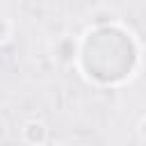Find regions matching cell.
<instances>
[{
    "label": "cell",
    "mask_w": 146,
    "mask_h": 146,
    "mask_svg": "<svg viewBox=\"0 0 146 146\" xmlns=\"http://www.w3.org/2000/svg\"><path fill=\"white\" fill-rule=\"evenodd\" d=\"M11 34H14V27H11V18L9 16H5L2 18V39H0V43L2 46H9V41H11Z\"/></svg>",
    "instance_id": "7a4b0ae2"
},
{
    "label": "cell",
    "mask_w": 146,
    "mask_h": 146,
    "mask_svg": "<svg viewBox=\"0 0 146 146\" xmlns=\"http://www.w3.org/2000/svg\"><path fill=\"white\" fill-rule=\"evenodd\" d=\"M21 139L27 146H46L50 139V130L41 119H30L21 125Z\"/></svg>",
    "instance_id": "6da1fadb"
},
{
    "label": "cell",
    "mask_w": 146,
    "mask_h": 146,
    "mask_svg": "<svg viewBox=\"0 0 146 146\" xmlns=\"http://www.w3.org/2000/svg\"><path fill=\"white\" fill-rule=\"evenodd\" d=\"M137 132H139V137L146 141V116H141L139 119V125H137Z\"/></svg>",
    "instance_id": "277c9868"
},
{
    "label": "cell",
    "mask_w": 146,
    "mask_h": 146,
    "mask_svg": "<svg viewBox=\"0 0 146 146\" xmlns=\"http://www.w3.org/2000/svg\"><path fill=\"white\" fill-rule=\"evenodd\" d=\"M112 21H114V11H110V9H105V14H94V25H105Z\"/></svg>",
    "instance_id": "3957f363"
}]
</instances>
